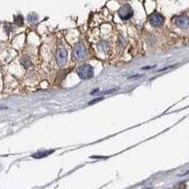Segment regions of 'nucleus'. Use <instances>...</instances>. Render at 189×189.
<instances>
[{"label": "nucleus", "mask_w": 189, "mask_h": 189, "mask_svg": "<svg viewBox=\"0 0 189 189\" xmlns=\"http://www.w3.org/2000/svg\"><path fill=\"white\" fill-rule=\"evenodd\" d=\"M52 152H54V150H47V151H38L34 154H32V157L36 158V159H40L45 156H48L49 154H51Z\"/></svg>", "instance_id": "0eeeda50"}, {"label": "nucleus", "mask_w": 189, "mask_h": 189, "mask_svg": "<svg viewBox=\"0 0 189 189\" xmlns=\"http://www.w3.org/2000/svg\"><path fill=\"white\" fill-rule=\"evenodd\" d=\"M14 21H15L16 24H18V25H22L23 22H24V19H23V17H22L21 15H17V16L14 18Z\"/></svg>", "instance_id": "1a4fd4ad"}, {"label": "nucleus", "mask_w": 189, "mask_h": 189, "mask_svg": "<svg viewBox=\"0 0 189 189\" xmlns=\"http://www.w3.org/2000/svg\"><path fill=\"white\" fill-rule=\"evenodd\" d=\"M57 62L60 66H62L67 62V51L63 48V47H59L56 54Z\"/></svg>", "instance_id": "20e7f679"}, {"label": "nucleus", "mask_w": 189, "mask_h": 189, "mask_svg": "<svg viewBox=\"0 0 189 189\" xmlns=\"http://www.w3.org/2000/svg\"><path fill=\"white\" fill-rule=\"evenodd\" d=\"M74 56L79 61H81V60H83L85 58V56H86V49H85V46L82 44H78L75 46V48H74Z\"/></svg>", "instance_id": "39448f33"}, {"label": "nucleus", "mask_w": 189, "mask_h": 189, "mask_svg": "<svg viewBox=\"0 0 189 189\" xmlns=\"http://www.w3.org/2000/svg\"><path fill=\"white\" fill-rule=\"evenodd\" d=\"M174 20H175L176 24L180 28H182V29L187 28V26H188V20H187L186 16H184V15H179V16L175 17Z\"/></svg>", "instance_id": "423d86ee"}, {"label": "nucleus", "mask_w": 189, "mask_h": 189, "mask_svg": "<svg viewBox=\"0 0 189 189\" xmlns=\"http://www.w3.org/2000/svg\"><path fill=\"white\" fill-rule=\"evenodd\" d=\"M21 62L22 64L25 66L26 68H30L31 66V61H30V58L28 57V56H25V57H23L22 60H21Z\"/></svg>", "instance_id": "6e6552de"}, {"label": "nucleus", "mask_w": 189, "mask_h": 189, "mask_svg": "<svg viewBox=\"0 0 189 189\" xmlns=\"http://www.w3.org/2000/svg\"><path fill=\"white\" fill-rule=\"evenodd\" d=\"M102 99V98L101 99H96V100H93L92 102H90L89 104H93V103H94V102H97V101H99V100H101Z\"/></svg>", "instance_id": "f8f14e48"}, {"label": "nucleus", "mask_w": 189, "mask_h": 189, "mask_svg": "<svg viewBox=\"0 0 189 189\" xmlns=\"http://www.w3.org/2000/svg\"><path fill=\"white\" fill-rule=\"evenodd\" d=\"M77 73H78V75H79V77L81 79L88 80V79H91L94 76V68L90 64L85 63V64L81 65L78 68Z\"/></svg>", "instance_id": "f257e3e1"}, {"label": "nucleus", "mask_w": 189, "mask_h": 189, "mask_svg": "<svg viewBox=\"0 0 189 189\" xmlns=\"http://www.w3.org/2000/svg\"><path fill=\"white\" fill-rule=\"evenodd\" d=\"M37 18H38V17H37V15H35V14H30V15H29V20L31 21V22L37 20Z\"/></svg>", "instance_id": "9b49d317"}, {"label": "nucleus", "mask_w": 189, "mask_h": 189, "mask_svg": "<svg viewBox=\"0 0 189 189\" xmlns=\"http://www.w3.org/2000/svg\"><path fill=\"white\" fill-rule=\"evenodd\" d=\"M106 43L105 42H101L100 44H99V48L101 50V51H105V49H106Z\"/></svg>", "instance_id": "9d476101"}, {"label": "nucleus", "mask_w": 189, "mask_h": 189, "mask_svg": "<svg viewBox=\"0 0 189 189\" xmlns=\"http://www.w3.org/2000/svg\"><path fill=\"white\" fill-rule=\"evenodd\" d=\"M149 20H150V23L151 26H153V27H160V26L163 25V23L164 21V17L161 13L155 12H153V13H151L150 15Z\"/></svg>", "instance_id": "7ed1b4c3"}, {"label": "nucleus", "mask_w": 189, "mask_h": 189, "mask_svg": "<svg viewBox=\"0 0 189 189\" xmlns=\"http://www.w3.org/2000/svg\"><path fill=\"white\" fill-rule=\"evenodd\" d=\"M118 15L122 20H128L133 15V10L129 4H125L118 11Z\"/></svg>", "instance_id": "f03ea898"}]
</instances>
